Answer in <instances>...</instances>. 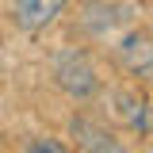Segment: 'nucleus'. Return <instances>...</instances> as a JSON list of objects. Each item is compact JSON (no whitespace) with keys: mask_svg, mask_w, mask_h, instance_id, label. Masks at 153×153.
I'll use <instances>...</instances> for the list:
<instances>
[{"mask_svg":"<svg viewBox=\"0 0 153 153\" xmlns=\"http://www.w3.org/2000/svg\"><path fill=\"white\" fill-rule=\"evenodd\" d=\"M84 12H88V16H84V27H88L92 35H107L115 27V19H119L115 16V4H103V0H92Z\"/></svg>","mask_w":153,"mask_h":153,"instance_id":"obj_6","label":"nucleus"},{"mask_svg":"<svg viewBox=\"0 0 153 153\" xmlns=\"http://www.w3.org/2000/svg\"><path fill=\"white\" fill-rule=\"evenodd\" d=\"M27 153H69L61 142H54V138H38V142H31L27 146Z\"/></svg>","mask_w":153,"mask_h":153,"instance_id":"obj_7","label":"nucleus"},{"mask_svg":"<svg viewBox=\"0 0 153 153\" xmlns=\"http://www.w3.org/2000/svg\"><path fill=\"white\" fill-rule=\"evenodd\" d=\"M115 115L138 134H149L153 130V107L134 92H115Z\"/></svg>","mask_w":153,"mask_h":153,"instance_id":"obj_4","label":"nucleus"},{"mask_svg":"<svg viewBox=\"0 0 153 153\" xmlns=\"http://www.w3.org/2000/svg\"><path fill=\"white\" fill-rule=\"evenodd\" d=\"M115 57H119V65L130 76L153 84V31H146V27L126 31L119 38V46H115Z\"/></svg>","mask_w":153,"mask_h":153,"instance_id":"obj_2","label":"nucleus"},{"mask_svg":"<svg viewBox=\"0 0 153 153\" xmlns=\"http://www.w3.org/2000/svg\"><path fill=\"white\" fill-rule=\"evenodd\" d=\"M54 84L69 100H92L100 92V73L84 50H65L54 57Z\"/></svg>","mask_w":153,"mask_h":153,"instance_id":"obj_1","label":"nucleus"},{"mask_svg":"<svg viewBox=\"0 0 153 153\" xmlns=\"http://www.w3.org/2000/svg\"><path fill=\"white\" fill-rule=\"evenodd\" d=\"M69 130H73V138H76V146L80 149H100L103 142H111V130L103 126V123H96V119H88V115H76L73 123H69Z\"/></svg>","mask_w":153,"mask_h":153,"instance_id":"obj_5","label":"nucleus"},{"mask_svg":"<svg viewBox=\"0 0 153 153\" xmlns=\"http://www.w3.org/2000/svg\"><path fill=\"white\" fill-rule=\"evenodd\" d=\"M92 153H126V146H123V142H103V146H100V149H92Z\"/></svg>","mask_w":153,"mask_h":153,"instance_id":"obj_8","label":"nucleus"},{"mask_svg":"<svg viewBox=\"0 0 153 153\" xmlns=\"http://www.w3.org/2000/svg\"><path fill=\"white\" fill-rule=\"evenodd\" d=\"M65 8V0H16L12 4V23L19 31H42L46 23H54Z\"/></svg>","mask_w":153,"mask_h":153,"instance_id":"obj_3","label":"nucleus"}]
</instances>
